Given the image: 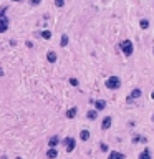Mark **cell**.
Masks as SVG:
<instances>
[{
	"mask_svg": "<svg viewBox=\"0 0 154 159\" xmlns=\"http://www.w3.org/2000/svg\"><path fill=\"white\" fill-rule=\"evenodd\" d=\"M5 10H7V7H2V10H0V33H5L8 30V25H10V22H8L7 15H5Z\"/></svg>",
	"mask_w": 154,
	"mask_h": 159,
	"instance_id": "6da1fadb",
	"label": "cell"
},
{
	"mask_svg": "<svg viewBox=\"0 0 154 159\" xmlns=\"http://www.w3.org/2000/svg\"><path fill=\"white\" fill-rule=\"evenodd\" d=\"M121 50H123V53H124L126 56L133 55V52H134L133 42H131V40H123V42H121Z\"/></svg>",
	"mask_w": 154,
	"mask_h": 159,
	"instance_id": "7a4b0ae2",
	"label": "cell"
},
{
	"mask_svg": "<svg viewBox=\"0 0 154 159\" xmlns=\"http://www.w3.org/2000/svg\"><path fill=\"white\" fill-rule=\"evenodd\" d=\"M121 86V80L118 78V76H110V78L106 80V88L108 90H118Z\"/></svg>",
	"mask_w": 154,
	"mask_h": 159,
	"instance_id": "3957f363",
	"label": "cell"
},
{
	"mask_svg": "<svg viewBox=\"0 0 154 159\" xmlns=\"http://www.w3.org/2000/svg\"><path fill=\"white\" fill-rule=\"evenodd\" d=\"M63 144H65L66 151H68V152H71V151L75 149V146H76V141H75L73 138H65V139H63Z\"/></svg>",
	"mask_w": 154,
	"mask_h": 159,
	"instance_id": "277c9868",
	"label": "cell"
},
{
	"mask_svg": "<svg viewBox=\"0 0 154 159\" xmlns=\"http://www.w3.org/2000/svg\"><path fill=\"white\" fill-rule=\"evenodd\" d=\"M139 96H141V90H139V88L133 90V91H131V94H129V98H128V103H131V101H133V99L139 98Z\"/></svg>",
	"mask_w": 154,
	"mask_h": 159,
	"instance_id": "5b68a950",
	"label": "cell"
},
{
	"mask_svg": "<svg viewBox=\"0 0 154 159\" xmlns=\"http://www.w3.org/2000/svg\"><path fill=\"white\" fill-rule=\"evenodd\" d=\"M76 113H78V108H76V106H71L70 110L66 111V118H68V119H73V118L76 116Z\"/></svg>",
	"mask_w": 154,
	"mask_h": 159,
	"instance_id": "8992f818",
	"label": "cell"
},
{
	"mask_svg": "<svg viewBox=\"0 0 154 159\" xmlns=\"http://www.w3.org/2000/svg\"><path fill=\"white\" fill-rule=\"evenodd\" d=\"M110 128H111V118L106 116L105 119H103V123H101V129L106 131V129H110Z\"/></svg>",
	"mask_w": 154,
	"mask_h": 159,
	"instance_id": "52a82bcc",
	"label": "cell"
},
{
	"mask_svg": "<svg viewBox=\"0 0 154 159\" xmlns=\"http://www.w3.org/2000/svg\"><path fill=\"white\" fill-rule=\"evenodd\" d=\"M58 143H60V138H58V136H52V138L48 139V146L50 148H56Z\"/></svg>",
	"mask_w": 154,
	"mask_h": 159,
	"instance_id": "ba28073f",
	"label": "cell"
},
{
	"mask_svg": "<svg viewBox=\"0 0 154 159\" xmlns=\"http://www.w3.org/2000/svg\"><path fill=\"white\" fill-rule=\"evenodd\" d=\"M47 157L48 159H56L58 157V151H56L55 148H50L48 151H47Z\"/></svg>",
	"mask_w": 154,
	"mask_h": 159,
	"instance_id": "9c48e42d",
	"label": "cell"
},
{
	"mask_svg": "<svg viewBox=\"0 0 154 159\" xmlns=\"http://www.w3.org/2000/svg\"><path fill=\"white\" fill-rule=\"evenodd\" d=\"M94 106H96V111H101L106 108V101L105 99H98V101H94Z\"/></svg>",
	"mask_w": 154,
	"mask_h": 159,
	"instance_id": "30bf717a",
	"label": "cell"
},
{
	"mask_svg": "<svg viewBox=\"0 0 154 159\" xmlns=\"http://www.w3.org/2000/svg\"><path fill=\"white\" fill-rule=\"evenodd\" d=\"M86 118L88 119H91V121H94L98 118V111L96 110H89V111H86Z\"/></svg>",
	"mask_w": 154,
	"mask_h": 159,
	"instance_id": "8fae6325",
	"label": "cell"
},
{
	"mask_svg": "<svg viewBox=\"0 0 154 159\" xmlns=\"http://www.w3.org/2000/svg\"><path fill=\"white\" fill-rule=\"evenodd\" d=\"M108 159H124V154L123 152H118V151H111L110 157Z\"/></svg>",
	"mask_w": 154,
	"mask_h": 159,
	"instance_id": "7c38bea8",
	"label": "cell"
},
{
	"mask_svg": "<svg viewBox=\"0 0 154 159\" xmlns=\"http://www.w3.org/2000/svg\"><path fill=\"white\" fill-rule=\"evenodd\" d=\"M138 159H151V152H149V149H143V152L139 154V157Z\"/></svg>",
	"mask_w": 154,
	"mask_h": 159,
	"instance_id": "4fadbf2b",
	"label": "cell"
},
{
	"mask_svg": "<svg viewBox=\"0 0 154 159\" xmlns=\"http://www.w3.org/2000/svg\"><path fill=\"white\" fill-rule=\"evenodd\" d=\"M47 60H48L50 63H55V61H56V53H55V52H48V53H47Z\"/></svg>",
	"mask_w": 154,
	"mask_h": 159,
	"instance_id": "5bb4252c",
	"label": "cell"
},
{
	"mask_svg": "<svg viewBox=\"0 0 154 159\" xmlns=\"http://www.w3.org/2000/svg\"><path fill=\"white\" fill-rule=\"evenodd\" d=\"M80 139H81V141H88V139H89V131H88V129H83V131L80 133Z\"/></svg>",
	"mask_w": 154,
	"mask_h": 159,
	"instance_id": "9a60e30c",
	"label": "cell"
},
{
	"mask_svg": "<svg viewBox=\"0 0 154 159\" xmlns=\"http://www.w3.org/2000/svg\"><path fill=\"white\" fill-rule=\"evenodd\" d=\"M139 27H141L143 30H147V28H149V20L141 18V20H139Z\"/></svg>",
	"mask_w": 154,
	"mask_h": 159,
	"instance_id": "2e32d148",
	"label": "cell"
},
{
	"mask_svg": "<svg viewBox=\"0 0 154 159\" xmlns=\"http://www.w3.org/2000/svg\"><path fill=\"white\" fill-rule=\"evenodd\" d=\"M42 38L43 40H50V38H52V31H50V30H43L42 31Z\"/></svg>",
	"mask_w": 154,
	"mask_h": 159,
	"instance_id": "e0dca14e",
	"label": "cell"
},
{
	"mask_svg": "<svg viewBox=\"0 0 154 159\" xmlns=\"http://www.w3.org/2000/svg\"><path fill=\"white\" fill-rule=\"evenodd\" d=\"M60 45H61V47H66V45H68V37H66V35H61V42H60Z\"/></svg>",
	"mask_w": 154,
	"mask_h": 159,
	"instance_id": "ac0fdd59",
	"label": "cell"
},
{
	"mask_svg": "<svg viewBox=\"0 0 154 159\" xmlns=\"http://www.w3.org/2000/svg\"><path fill=\"white\" fill-rule=\"evenodd\" d=\"M70 85H71V86H78V85H80V81L76 80V78H70Z\"/></svg>",
	"mask_w": 154,
	"mask_h": 159,
	"instance_id": "d6986e66",
	"label": "cell"
},
{
	"mask_svg": "<svg viewBox=\"0 0 154 159\" xmlns=\"http://www.w3.org/2000/svg\"><path fill=\"white\" fill-rule=\"evenodd\" d=\"M55 5H56L58 8H61L63 5H65V0H55Z\"/></svg>",
	"mask_w": 154,
	"mask_h": 159,
	"instance_id": "ffe728a7",
	"label": "cell"
},
{
	"mask_svg": "<svg viewBox=\"0 0 154 159\" xmlns=\"http://www.w3.org/2000/svg\"><path fill=\"white\" fill-rule=\"evenodd\" d=\"M99 148H101V151H108V146L105 143H99Z\"/></svg>",
	"mask_w": 154,
	"mask_h": 159,
	"instance_id": "44dd1931",
	"label": "cell"
},
{
	"mask_svg": "<svg viewBox=\"0 0 154 159\" xmlns=\"http://www.w3.org/2000/svg\"><path fill=\"white\" fill-rule=\"evenodd\" d=\"M30 3H31V5H40L42 0H30Z\"/></svg>",
	"mask_w": 154,
	"mask_h": 159,
	"instance_id": "7402d4cb",
	"label": "cell"
},
{
	"mask_svg": "<svg viewBox=\"0 0 154 159\" xmlns=\"http://www.w3.org/2000/svg\"><path fill=\"white\" fill-rule=\"evenodd\" d=\"M138 141H141V138H139V136H134V138H133V143H138Z\"/></svg>",
	"mask_w": 154,
	"mask_h": 159,
	"instance_id": "603a6c76",
	"label": "cell"
},
{
	"mask_svg": "<svg viewBox=\"0 0 154 159\" xmlns=\"http://www.w3.org/2000/svg\"><path fill=\"white\" fill-rule=\"evenodd\" d=\"M0 76H3V70H2V68H0Z\"/></svg>",
	"mask_w": 154,
	"mask_h": 159,
	"instance_id": "cb8c5ba5",
	"label": "cell"
},
{
	"mask_svg": "<svg viewBox=\"0 0 154 159\" xmlns=\"http://www.w3.org/2000/svg\"><path fill=\"white\" fill-rule=\"evenodd\" d=\"M13 2H23V0H13Z\"/></svg>",
	"mask_w": 154,
	"mask_h": 159,
	"instance_id": "d4e9b609",
	"label": "cell"
},
{
	"mask_svg": "<svg viewBox=\"0 0 154 159\" xmlns=\"http://www.w3.org/2000/svg\"><path fill=\"white\" fill-rule=\"evenodd\" d=\"M15 159H23V157H20V156H18V157H15Z\"/></svg>",
	"mask_w": 154,
	"mask_h": 159,
	"instance_id": "484cf974",
	"label": "cell"
},
{
	"mask_svg": "<svg viewBox=\"0 0 154 159\" xmlns=\"http://www.w3.org/2000/svg\"><path fill=\"white\" fill-rule=\"evenodd\" d=\"M152 121H154V115H152Z\"/></svg>",
	"mask_w": 154,
	"mask_h": 159,
	"instance_id": "4316f807",
	"label": "cell"
}]
</instances>
